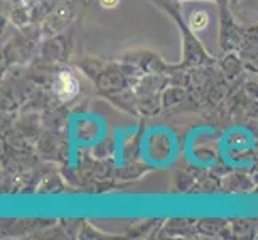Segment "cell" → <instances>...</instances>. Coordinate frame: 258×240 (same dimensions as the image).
<instances>
[{
    "label": "cell",
    "mask_w": 258,
    "mask_h": 240,
    "mask_svg": "<svg viewBox=\"0 0 258 240\" xmlns=\"http://www.w3.org/2000/svg\"><path fill=\"white\" fill-rule=\"evenodd\" d=\"M55 92L63 101H71L77 96L79 92V84L76 77L71 72H61L56 77L55 82Z\"/></svg>",
    "instance_id": "1"
},
{
    "label": "cell",
    "mask_w": 258,
    "mask_h": 240,
    "mask_svg": "<svg viewBox=\"0 0 258 240\" xmlns=\"http://www.w3.org/2000/svg\"><path fill=\"white\" fill-rule=\"evenodd\" d=\"M100 4L103 8H115L120 4V0H100Z\"/></svg>",
    "instance_id": "3"
},
{
    "label": "cell",
    "mask_w": 258,
    "mask_h": 240,
    "mask_svg": "<svg viewBox=\"0 0 258 240\" xmlns=\"http://www.w3.org/2000/svg\"><path fill=\"white\" fill-rule=\"evenodd\" d=\"M209 15L206 12H196L192 13V16L189 18V26L191 29L196 31V32H201L204 29H207L209 26Z\"/></svg>",
    "instance_id": "2"
}]
</instances>
